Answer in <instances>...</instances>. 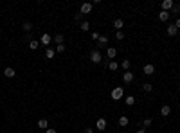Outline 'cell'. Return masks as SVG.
<instances>
[{
  "label": "cell",
  "mask_w": 180,
  "mask_h": 133,
  "mask_svg": "<svg viewBox=\"0 0 180 133\" xmlns=\"http://www.w3.org/2000/svg\"><path fill=\"white\" fill-rule=\"evenodd\" d=\"M124 95V90H123V86H115L114 90H112V99L114 101H121Z\"/></svg>",
  "instance_id": "1"
},
{
  "label": "cell",
  "mask_w": 180,
  "mask_h": 133,
  "mask_svg": "<svg viewBox=\"0 0 180 133\" xmlns=\"http://www.w3.org/2000/svg\"><path fill=\"white\" fill-rule=\"evenodd\" d=\"M90 61H92V63H101V61H103V54H101L97 49H94V50L90 52Z\"/></svg>",
  "instance_id": "2"
},
{
  "label": "cell",
  "mask_w": 180,
  "mask_h": 133,
  "mask_svg": "<svg viewBox=\"0 0 180 133\" xmlns=\"http://www.w3.org/2000/svg\"><path fill=\"white\" fill-rule=\"evenodd\" d=\"M92 7H94V4L85 2V4H81V7H79V13H81V15H90V13H92Z\"/></svg>",
  "instance_id": "3"
},
{
  "label": "cell",
  "mask_w": 180,
  "mask_h": 133,
  "mask_svg": "<svg viewBox=\"0 0 180 133\" xmlns=\"http://www.w3.org/2000/svg\"><path fill=\"white\" fill-rule=\"evenodd\" d=\"M96 128H97V130H101V131H104V130H106V119L99 117L97 121H96Z\"/></svg>",
  "instance_id": "4"
},
{
  "label": "cell",
  "mask_w": 180,
  "mask_h": 133,
  "mask_svg": "<svg viewBox=\"0 0 180 133\" xmlns=\"http://www.w3.org/2000/svg\"><path fill=\"white\" fill-rule=\"evenodd\" d=\"M52 42V38L45 32V34H42V38H40V45H45V47H49V43Z\"/></svg>",
  "instance_id": "5"
},
{
  "label": "cell",
  "mask_w": 180,
  "mask_h": 133,
  "mask_svg": "<svg viewBox=\"0 0 180 133\" xmlns=\"http://www.w3.org/2000/svg\"><path fill=\"white\" fill-rule=\"evenodd\" d=\"M142 72L146 76H151V74H155V66H153L151 63H148V65H144V69H142Z\"/></svg>",
  "instance_id": "6"
},
{
  "label": "cell",
  "mask_w": 180,
  "mask_h": 133,
  "mask_svg": "<svg viewBox=\"0 0 180 133\" xmlns=\"http://www.w3.org/2000/svg\"><path fill=\"white\" fill-rule=\"evenodd\" d=\"M106 43H108V38H106V36H99V40H97V50L101 52V49L104 47Z\"/></svg>",
  "instance_id": "7"
},
{
  "label": "cell",
  "mask_w": 180,
  "mask_h": 133,
  "mask_svg": "<svg viewBox=\"0 0 180 133\" xmlns=\"http://www.w3.org/2000/svg\"><path fill=\"white\" fill-rule=\"evenodd\" d=\"M4 76H5V77H15L16 72H15V69H13V66H5V69H4Z\"/></svg>",
  "instance_id": "8"
},
{
  "label": "cell",
  "mask_w": 180,
  "mask_h": 133,
  "mask_svg": "<svg viewBox=\"0 0 180 133\" xmlns=\"http://www.w3.org/2000/svg\"><path fill=\"white\" fill-rule=\"evenodd\" d=\"M173 5H175V4H173V0H164V2H162V11L169 13V9H173Z\"/></svg>",
  "instance_id": "9"
},
{
  "label": "cell",
  "mask_w": 180,
  "mask_h": 133,
  "mask_svg": "<svg viewBox=\"0 0 180 133\" xmlns=\"http://www.w3.org/2000/svg\"><path fill=\"white\" fill-rule=\"evenodd\" d=\"M169 16H171V13H168V11H160L158 13V20H160V22H168Z\"/></svg>",
  "instance_id": "10"
},
{
  "label": "cell",
  "mask_w": 180,
  "mask_h": 133,
  "mask_svg": "<svg viewBox=\"0 0 180 133\" xmlns=\"http://www.w3.org/2000/svg\"><path fill=\"white\" fill-rule=\"evenodd\" d=\"M166 32H168L169 36H175L177 32H178V29L175 27V24H169V25H168V29H166Z\"/></svg>",
  "instance_id": "11"
},
{
  "label": "cell",
  "mask_w": 180,
  "mask_h": 133,
  "mask_svg": "<svg viewBox=\"0 0 180 133\" xmlns=\"http://www.w3.org/2000/svg\"><path fill=\"white\" fill-rule=\"evenodd\" d=\"M169 114H171V106H168V104H164V106H162V108H160V115H162V117H168Z\"/></svg>",
  "instance_id": "12"
},
{
  "label": "cell",
  "mask_w": 180,
  "mask_h": 133,
  "mask_svg": "<svg viewBox=\"0 0 180 133\" xmlns=\"http://www.w3.org/2000/svg\"><path fill=\"white\" fill-rule=\"evenodd\" d=\"M123 81L124 83H131L133 81V72H124L123 74Z\"/></svg>",
  "instance_id": "13"
},
{
  "label": "cell",
  "mask_w": 180,
  "mask_h": 133,
  "mask_svg": "<svg viewBox=\"0 0 180 133\" xmlns=\"http://www.w3.org/2000/svg\"><path fill=\"white\" fill-rule=\"evenodd\" d=\"M38 128H40V130H49L47 119H40V121H38Z\"/></svg>",
  "instance_id": "14"
},
{
  "label": "cell",
  "mask_w": 180,
  "mask_h": 133,
  "mask_svg": "<svg viewBox=\"0 0 180 133\" xmlns=\"http://www.w3.org/2000/svg\"><path fill=\"white\" fill-rule=\"evenodd\" d=\"M54 54H56L54 49H51V47L45 49V58H47V59H52V58H54Z\"/></svg>",
  "instance_id": "15"
},
{
  "label": "cell",
  "mask_w": 180,
  "mask_h": 133,
  "mask_svg": "<svg viewBox=\"0 0 180 133\" xmlns=\"http://www.w3.org/2000/svg\"><path fill=\"white\" fill-rule=\"evenodd\" d=\"M115 56H117V50H115L114 47L106 49V58H110V59H112V58H115Z\"/></svg>",
  "instance_id": "16"
},
{
  "label": "cell",
  "mask_w": 180,
  "mask_h": 133,
  "mask_svg": "<svg viewBox=\"0 0 180 133\" xmlns=\"http://www.w3.org/2000/svg\"><path fill=\"white\" fill-rule=\"evenodd\" d=\"M128 117H126V115H121V117H119V126H123V128H124V126H128Z\"/></svg>",
  "instance_id": "17"
},
{
  "label": "cell",
  "mask_w": 180,
  "mask_h": 133,
  "mask_svg": "<svg viewBox=\"0 0 180 133\" xmlns=\"http://www.w3.org/2000/svg\"><path fill=\"white\" fill-rule=\"evenodd\" d=\"M123 25H124V22H123V20H121V18H117V20H115V22H114V27H115L117 31H121V29H123Z\"/></svg>",
  "instance_id": "18"
},
{
  "label": "cell",
  "mask_w": 180,
  "mask_h": 133,
  "mask_svg": "<svg viewBox=\"0 0 180 133\" xmlns=\"http://www.w3.org/2000/svg\"><path fill=\"white\" fill-rule=\"evenodd\" d=\"M40 47V42H36V40H31V42H29V49L31 50H36Z\"/></svg>",
  "instance_id": "19"
},
{
  "label": "cell",
  "mask_w": 180,
  "mask_h": 133,
  "mask_svg": "<svg viewBox=\"0 0 180 133\" xmlns=\"http://www.w3.org/2000/svg\"><path fill=\"white\" fill-rule=\"evenodd\" d=\"M79 29H81L83 32L90 31V24H88V22H81V24H79Z\"/></svg>",
  "instance_id": "20"
},
{
  "label": "cell",
  "mask_w": 180,
  "mask_h": 133,
  "mask_svg": "<svg viewBox=\"0 0 180 133\" xmlns=\"http://www.w3.org/2000/svg\"><path fill=\"white\" fill-rule=\"evenodd\" d=\"M22 29H24L25 32H31V31H32V24H31V22H24Z\"/></svg>",
  "instance_id": "21"
},
{
  "label": "cell",
  "mask_w": 180,
  "mask_h": 133,
  "mask_svg": "<svg viewBox=\"0 0 180 133\" xmlns=\"http://www.w3.org/2000/svg\"><path fill=\"white\" fill-rule=\"evenodd\" d=\"M124 103L128 104V106H133V104H135V97H133V95H128V97L124 99Z\"/></svg>",
  "instance_id": "22"
},
{
  "label": "cell",
  "mask_w": 180,
  "mask_h": 133,
  "mask_svg": "<svg viewBox=\"0 0 180 133\" xmlns=\"http://www.w3.org/2000/svg\"><path fill=\"white\" fill-rule=\"evenodd\" d=\"M52 40H54V42H56L58 45H61V43H63V34H59V32H58V34H56L54 38H52Z\"/></svg>",
  "instance_id": "23"
},
{
  "label": "cell",
  "mask_w": 180,
  "mask_h": 133,
  "mask_svg": "<svg viewBox=\"0 0 180 133\" xmlns=\"http://www.w3.org/2000/svg\"><path fill=\"white\" fill-rule=\"evenodd\" d=\"M142 90H144V92H151V90H153V85H151V83H144V85H142Z\"/></svg>",
  "instance_id": "24"
},
{
  "label": "cell",
  "mask_w": 180,
  "mask_h": 133,
  "mask_svg": "<svg viewBox=\"0 0 180 133\" xmlns=\"http://www.w3.org/2000/svg\"><path fill=\"white\" fill-rule=\"evenodd\" d=\"M115 40H117V42L124 40V32H123V31H117V32H115Z\"/></svg>",
  "instance_id": "25"
},
{
  "label": "cell",
  "mask_w": 180,
  "mask_h": 133,
  "mask_svg": "<svg viewBox=\"0 0 180 133\" xmlns=\"http://www.w3.org/2000/svg\"><path fill=\"white\" fill-rule=\"evenodd\" d=\"M81 20H83V15H81V13L74 15V22H76V24H81Z\"/></svg>",
  "instance_id": "26"
},
{
  "label": "cell",
  "mask_w": 180,
  "mask_h": 133,
  "mask_svg": "<svg viewBox=\"0 0 180 133\" xmlns=\"http://www.w3.org/2000/svg\"><path fill=\"white\" fill-rule=\"evenodd\" d=\"M108 69H110V70H117V69H119V65H117L115 61H110V63H108Z\"/></svg>",
  "instance_id": "27"
},
{
  "label": "cell",
  "mask_w": 180,
  "mask_h": 133,
  "mask_svg": "<svg viewBox=\"0 0 180 133\" xmlns=\"http://www.w3.org/2000/svg\"><path fill=\"white\" fill-rule=\"evenodd\" d=\"M121 66H123L124 70H128V69H130V59H124V61L121 63Z\"/></svg>",
  "instance_id": "28"
},
{
  "label": "cell",
  "mask_w": 180,
  "mask_h": 133,
  "mask_svg": "<svg viewBox=\"0 0 180 133\" xmlns=\"http://www.w3.org/2000/svg\"><path fill=\"white\" fill-rule=\"evenodd\" d=\"M65 50V43H61V45H56V52H63Z\"/></svg>",
  "instance_id": "29"
},
{
  "label": "cell",
  "mask_w": 180,
  "mask_h": 133,
  "mask_svg": "<svg viewBox=\"0 0 180 133\" xmlns=\"http://www.w3.org/2000/svg\"><path fill=\"white\" fill-rule=\"evenodd\" d=\"M151 122H153L151 119H146V121L142 122V126H146V128H150V126H151Z\"/></svg>",
  "instance_id": "30"
},
{
  "label": "cell",
  "mask_w": 180,
  "mask_h": 133,
  "mask_svg": "<svg viewBox=\"0 0 180 133\" xmlns=\"http://www.w3.org/2000/svg\"><path fill=\"white\" fill-rule=\"evenodd\" d=\"M173 13H175V15H177V13H180V5L177 4V5H173V9H171Z\"/></svg>",
  "instance_id": "31"
},
{
  "label": "cell",
  "mask_w": 180,
  "mask_h": 133,
  "mask_svg": "<svg viewBox=\"0 0 180 133\" xmlns=\"http://www.w3.org/2000/svg\"><path fill=\"white\" fill-rule=\"evenodd\" d=\"M92 40H99V32H92Z\"/></svg>",
  "instance_id": "32"
},
{
  "label": "cell",
  "mask_w": 180,
  "mask_h": 133,
  "mask_svg": "<svg viewBox=\"0 0 180 133\" xmlns=\"http://www.w3.org/2000/svg\"><path fill=\"white\" fill-rule=\"evenodd\" d=\"M175 27H177V29H180V18H178L177 22H175Z\"/></svg>",
  "instance_id": "33"
},
{
  "label": "cell",
  "mask_w": 180,
  "mask_h": 133,
  "mask_svg": "<svg viewBox=\"0 0 180 133\" xmlns=\"http://www.w3.org/2000/svg\"><path fill=\"white\" fill-rule=\"evenodd\" d=\"M85 133H94V130H92V128H86V130H85Z\"/></svg>",
  "instance_id": "34"
},
{
  "label": "cell",
  "mask_w": 180,
  "mask_h": 133,
  "mask_svg": "<svg viewBox=\"0 0 180 133\" xmlns=\"http://www.w3.org/2000/svg\"><path fill=\"white\" fill-rule=\"evenodd\" d=\"M45 133H56V130H45Z\"/></svg>",
  "instance_id": "35"
},
{
  "label": "cell",
  "mask_w": 180,
  "mask_h": 133,
  "mask_svg": "<svg viewBox=\"0 0 180 133\" xmlns=\"http://www.w3.org/2000/svg\"><path fill=\"white\" fill-rule=\"evenodd\" d=\"M137 133H146V130H139V131H137Z\"/></svg>",
  "instance_id": "36"
},
{
  "label": "cell",
  "mask_w": 180,
  "mask_h": 133,
  "mask_svg": "<svg viewBox=\"0 0 180 133\" xmlns=\"http://www.w3.org/2000/svg\"><path fill=\"white\" fill-rule=\"evenodd\" d=\"M178 85H180V81H178Z\"/></svg>",
  "instance_id": "37"
}]
</instances>
